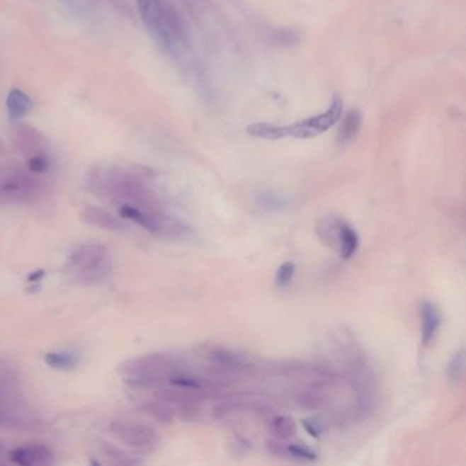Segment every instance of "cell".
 <instances>
[{
	"instance_id": "obj_1",
	"label": "cell",
	"mask_w": 466,
	"mask_h": 466,
	"mask_svg": "<svg viewBox=\"0 0 466 466\" xmlns=\"http://www.w3.org/2000/svg\"><path fill=\"white\" fill-rule=\"evenodd\" d=\"M91 189L106 195L119 207L132 205L148 212H163L152 192L137 176L123 170H110L106 174L96 175L91 181Z\"/></svg>"
},
{
	"instance_id": "obj_2",
	"label": "cell",
	"mask_w": 466,
	"mask_h": 466,
	"mask_svg": "<svg viewBox=\"0 0 466 466\" xmlns=\"http://www.w3.org/2000/svg\"><path fill=\"white\" fill-rule=\"evenodd\" d=\"M343 113V100L335 95L329 108L316 117L302 119L294 125L278 126L271 123H253L246 127V132L253 137L264 140H282V138H313L329 132L331 127L341 119Z\"/></svg>"
},
{
	"instance_id": "obj_3",
	"label": "cell",
	"mask_w": 466,
	"mask_h": 466,
	"mask_svg": "<svg viewBox=\"0 0 466 466\" xmlns=\"http://www.w3.org/2000/svg\"><path fill=\"white\" fill-rule=\"evenodd\" d=\"M140 17L149 35L164 50L173 52L185 38L183 23L163 0H136Z\"/></svg>"
},
{
	"instance_id": "obj_4",
	"label": "cell",
	"mask_w": 466,
	"mask_h": 466,
	"mask_svg": "<svg viewBox=\"0 0 466 466\" xmlns=\"http://www.w3.org/2000/svg\"><path fill=\"white\" fill-rule=\"evenodd\" d=\"M179 361L166 353H154L132 358L120 364L119 373L126 383L137 389L160 386L169 376L181 372Z\"/></svg>"
},
{
	"instance_id": "obj_5",
	"label": "cell",
	"mask_w": 466,
	"mask_h": 466,
	"mask_svg": "<svg viewBox=\"0 0 466 466\" xmlns=\"http://www.w3.org/2000/svg\"><path fill=\"white\" fill-rule=\"evenodd\" d=\"M67 268L77 272L79 282L85 285H100L111 275L113 264L103 245L84 244L70 253Z\"/></svg>"
},
{
	"instance_id": "obj_6",
	"label": "cell",
	"mask_w": 466,
	"mask_h": 466,
	"mask_svg": "<svg viewBox=\"0 0 466 466\" xmlns=\"http://www.w3.org/2000/svg\"><path fill=\"white\" fill-rule=\"evenodd\" d=\"M44 192V183L30 171L18 167L0 169V201L28 204L38 201Z\"/></svg>"
},
{
	"instance_id": "obj_7",
	"label": "cell",
	"mask_w": 466,
	"mask_h": 466,
	"mask_svg": "<svg viewBox=\"0 0 466 466\" xmlns=\"http://www.w3.org/2000/svg\"><path fill=\"white\" fill-rule=\"evenodd\" d=\"M110 429L117 439L127 446L147 448L154 446L157 442L155 429L144 424L132 423L126 420H117L111 423Z\"/></svg>"
},
{
	"instance_id": "obj_8",
	"label": "cell",
	"mask_w": 466,
	"mask_h": 466,
	"mask_svg": "<svg viewBox=\"0 0 466 466\" xmlns=\"http://www.w3.org/2000/svg\"><path fill=\"white\" fill-rule=\"evenodd\" d=\"M207 358L211 361L214 369L226 375H241L252 368L244 356L226 348H212L208 351Z\"/></svg>"
},
{
	"instance_id": "obj_9",
	"label": "cell",
	"mask_w": 466,
	"mask_h": 466,
	"mask_svg": "<svg viewBox=\"0 0 466 466\" xmlns=\"http://www.w3.org/2000/svg\"><path fill=\"white\" fill-rule=\"evenodd\" d=\"M79 219L88 226H93V227H98L106 232L122 233V232L127 230V226L119 217L110 214L108 211H106L103 208L93 207V205L85 207L79 212Z\"/></svg>"
},
{
	"instance_id": "obj_10",
	"label": "cell",
	"mask_w": 466,
	"mask_h": 466,
	"mask_svg": "<svg viewBox=\"0 0 466 466\" xmlns=\"http://www.w3.org/2000/svg\"><path fill=\"white\" fill-rule=\"evenodd\" d=\"M10 460L13 464L21 466L51 465L54 462V454L44 445H30L13 450Z\"/></svg>"
},
{
	"instance_id": "obj_11",
	"label": "cell",
	"mask_w": 466,
	"mask_h": 466,
	"mask_svg": "<svg viewBox=\"0 0 466 466\" xmlns=\"http://www.w3.org/2000/svg\"><path fill=\"white\" fill-rule=\"evenodd\" d=\"M419 312L421 320V343L424 346H428L433 341L436 332L442 324V316L436 305L428 300H423L420 302Z\"/></svg>"
},
{
	"instance_id": "obj_12",
	"label": "cell",
	"mask_w": 466,
	"mask_h": 466,
	"mask_svg": "<svg viewBox=\"0 0 466 466\" xmlns=\"http://www.w3.org/2000/svg\"><path fill=\"white\" fill-rule=\"evenodd\" d=\"M6 107L10 120L17 122L29 114V111L33 107V101L23 91H21L18 88H13L7 95Z\"/></svg>"
},
{
	"instance_id": "obj_13",
	"label": "cell",
	"mask_w": 466,
	"mask_h": 466,
	"mask_svg": "<svg viewBox=\"0 0 466 466\" xmlns=\"http://www.w3.org/2000/svg\"><path fill=\"white\" fill-rule=\"evenodd\" d=\"M16 133H17V136H16L17 145L21 151L25 152L26 155H35V154L44 151V148H42L44 138L36 129L23 126V127H18Z\"/></svg>"
},
{
	"instance_id": "obj_14",
	"label": "cell",
	"mask_w": 466,
	"mask_h": 466,
	"mask_svg": "<svg viewBox=\"0 0 466 466\" xmlns=\"http://www.w3.org/2000/svg\"><path fill=\"white\" fill-rule=\"evenodd\" d=\"M358 244H360V239H358L357 232L346 222L341 220L339 232H338V249L341 253V257L343 260L351 258L358 249Z\"/></svg>"
},
{
	"instance_id": "obj_15",
	"label": "cell",
	"mask_w": 466,
	"mask_h": 466,
	"mask_svg": "<svg viewBox=\"0 0 466 466\" xmlns=\"http://www.w3.org/2000/svg\"><path fill=\"white\" fill-rule=\"evenodd\" d=\"M268 431L275 439L286 441L297 433V424L289 416H273L268 421Z\"/></svg>"
},
{
	"instance_id": "obj_16",
	"label": "cell",
	"mask_w": 466,
	"mask_h": 466,
	"mask_svg": "<svg viewBox=\"0 0 466 466\" xmlns=\"http://www.w3.org/2000/svg\"><path fill=\"white\" fill-rule=\"evenodd\" d=\"M298 405L305 410H319L327 402L326 394L319 386H311L308 389L301 390L297 395Z\"/></svg>"
},
{
	"instance_id": "obj_17",
	"label": "cell",
	"mask_w": 466,
	"mask_h": 466,
	"mask_svg": "<svg viewBox=\"0 0 466 466\" xmlns=\"http://www.w3.org/2000/svg\"><path fill=\"white\" fill-rule=\"evenodd\" d=\"M339 223H341V219L334 217V216H327V217H323L316 226L317 235L330 248L338 246Z\"/></svg>"
},
{
	"instance_id": "obj_18",
	"label": "cell",
	"mask_w": 466,
	"mask_h": 466,
	"mask_svg": "<svg viewBox=\"0 0 466 466\" xmlns=\"http://www.w3.org/2000/svg\"><path fill=\"white\" fill-rule=\"evenodd\" d=\"M142 411L154 417L159 423L163 424H170L175 419V410L171 405L163 402V401H155V402H148L142 405Z\"/></svg>"
},
{
	"instance_id": "obj_19",
	"label": "cell",
	"mask_w": 466,
	"mask_h": 466,
	"mask_svg": "<svg viewBox=\"0 0 466 466\" xmlns=\"http://www.w3.org/2000/svg\"><path fill=\"white\" fill-rule=\"evenodd\" d=\"M361 122H363V117L358 111L349 113L348 117L345 118L342 127L339 130V142L348 144L354 137L357 136L360 132V127H361Z\"/></svg>"
},
{
	"instance_id": "obj_20",
	"label": "cell",
	"mask_w": 466,
	"mask_h": 466,
	"mask_svg": "<svg viewBox=\"0 0 466 466\" xmlns=\"http://www.w3.org/2000/svg\"><path fill=\"white\" fill-rule=\"evenodd\" d=\"M465 376V351L460 350L455 353V356L451 358V361L447 365V377L448 382L454 386H458L462 383Z\"/></svg>"
},
{
	"instance_id": "obj_21",
	"label": "cell",
	"mask_w": 466,
	"mask_h": 466,
	"mask_svg": "<svg viewBox=\"0 0 466 466\" xmlns=\"http://www.w3.org/2000/svg\"><path fill=\"white\" fill-rule=\"evenodd\" d=\"M44 361L48 367L60 370H70L77 365V358L70 353H48L44 356Z\"/></svg>"
},
{
	"instance_id": "obj_22",
	"label": "cell",
	"mask_w": 466,
	"mask_h": 466,
	"mask_svg": "<svg viewBox=\"0 0 466 466\" xmlns=\"http://www.w3.org/2000/svg\"><path fill=\"white\" fill-rule=\"evenodd\" d=\"M51 169V159L45 154V151L28 156V170L32 174L39 175L47 173Z\"/></svg>"
},
{
	"instance_id": "obj_23",
	"label": "cell",
	"mask_w": 466,
	"mask_h": 466,
	"mask_svg": "<svg viewBox=\"0 0 466 466\" xmlns=\"http://www.w3.org/2000/svg\"><path fill=\"white\" fill-rule=\"evenodd\" d=\"M294 273H295V264L292 261L283 263L275 273V285L280 289L289 286L292 283Z\"/></svg>"
},
{
	"instance_id": "obj_24",
	"label": "cell",
	"mask_w": 466,
	"mask_h": 466,
	"mask_svg": "<svg viewBox=\"0 0 466 466\" xmlns=\"http://www.w3.org/2000/svg\"><path fill=\"white\" fill-rule=\"evenodd\" d=\"M286 455L297 458V460H304V461H316L317 454L312 451L309 447L302 446V445H286Z\"/></svg>"
},
{
	"instance_id": "obj_25",
	"label": "cell",
	"mask_w": 466,
	"mask_h": 466,
	"mask_svg": "<svg viewBox=\"0 0 466 466\" xmlns=\"http://www.w3.org/2000/svg\"><path fill=\"white\" fill-rule=\"evenodd\" d=\"M302 426L313 438H320L326 431L324 423L319 417H311V419L302 420Z\"/></svg>"
},
{
	"instance_id": "obj_26",
	"label": "cell",
	"mask_w": 466,
	"mask_h": 466,
	"mask_svg": "<svg viewBox=\"0 0 466 466\" xmlns=\"http://www.w3.org/2000/svg\"><path fill=\"white\" fill-rule=\"evenodd\" d=\"M103 451H104V454L107 457H110L111 460H114L117 464H133V460H129V457L123 451H120L119 448H117V447L104 443Z\"/></svg>"
},
{
	"instance_id": "obj_27",
	"label": "cell",
	"mask_w": 466,
	"mask_h": 466,
	"mask_svg": "<svg viewBox=\"0 0 466 466\" xmlns=\"http://www.w3.org/2000/svg\"><path fill=\"white\" fill-rule=\"evenodd\" d=\"M0 451H1V446H0Z\"/></svg>"
},
{
	"instance_id": "obj_28",
	"label": "cell",
	"mask_w": 466,
	"mask_h": 466,
	"mask_svg": "<svg viewBox=\"0 0 466 466\" xmlns=\"http://www.w3.org/2000/svg\"><path fill=\"white\" fill-rule=\"evenodd\" d=\"M0 204H1V201H0Z\"/></svg>"
}]
</instances>
